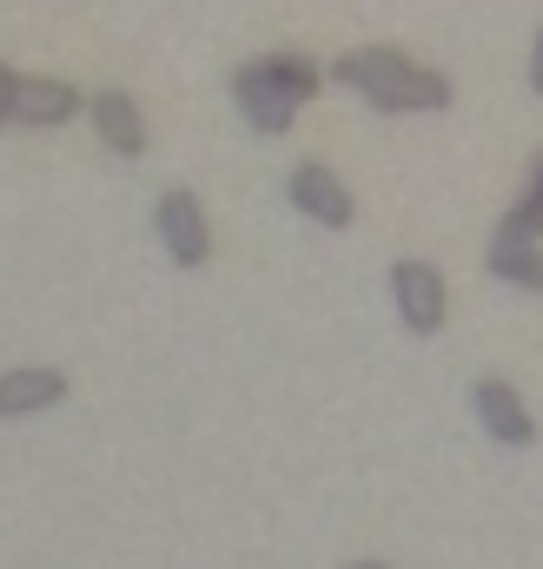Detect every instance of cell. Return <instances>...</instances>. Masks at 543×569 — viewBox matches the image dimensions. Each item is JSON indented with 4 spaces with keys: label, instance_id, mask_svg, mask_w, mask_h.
Here are the masks:
<instances>
[{
    "label": "cell",
    "instance_id": "6da1fadb",
    "mask_svg": "<svg viewBox=\"0 0 543 569\" xmlns=\"http://www.w3.org/2000/svg\"><path fill=\"white\" fill-rule=\"evenodd\" d=\"M332 80L372 100L378 113H444L451 107V80L437 67H411L398 47H352L332 67Z\"/></svg>",
    "mask_w": 543,
    "mask_h": 569
},
{
    "label": "cell",
    "instance_id": "7a4b0ae2",
    "mask_svg": "<svg viewBox=\"0 0 543 569\" xmlns=\"http://www.w3.org/2000/svg\"><path fill=\"white\" fill-rule=\"evenodd\" d=\"M233 93H239V113L253 120V133H285L298 120V107L318 93V67L305 53H266L233 73Z\"/></svg>",
    "mask_w": 543,
    "mask_h": 569
},
{
    "label": "cell",
    "instance_id": "3957f363",
    "mask_svg": "<svg viewBox=\"0 0 543 569\" xmlns=\"http://www.w3.org/2000/svg\"><path fill=\"white\" fill-rule=\"evenodd\" d=\"M392 298H398L405 331H417V338H431V331L444 325V272H437V266L398 259V266H392Z\"/></svg>",
    "mask_w": 543,
    "mask_h": 569
},
{
    "label": "cell",
    "instance_id": "277c9868",
    "mask_svg": "<svg viewBox=\"0 0 543 569\" xmlns=\"http://www.w3.org/2000/svg\"><path fill=\"white\" fill-rule=\"evenodd\" d=\"M471 411H477V425L491 430L497 443H511V450H524V443H537V418L524 411V398L504 385V378H484L477 391H471Z\"/></svg>",
    "mask_w": 543,
    "mask_h": 569
},
{
    "label": "cell",
    "instance_id": "5b68a950",
    "mask_svg": "<svg viewBox=\"0 0 543 569\" xmlns=\"http://www.w3.org/2000/svg\"><path fill=\"white\" fill-rule=\"evenodd\" d=\"M285 192H292V206H298L305 219H318V226H332V232H338V226H352V212H358V206H352V192H345V179H338L332 166H298Z\"/></svg>",
    "mask_w": 543,
    "mask_h": 569
},
{
    "label": "cell",
    "instance_id": "8992f818",
    "mask_svg": "<svg viewBox=\"0 0 543 569\" xmlns=\"http://www.w3.org/2000/svg\"><path fill=\"white\" fill-rule=\"evenodd\" d=\"M159 239H166L172 266H206L213 232H206V212H199L192 192H166V199H159Z\"/></svg>",
    "mask_w": 543,
    "mask_h": 569
},
{
    "label": "cell",
    "instance_id": "52a82bcc",
    "mask_svg": "<svg viewBox=\"0 0 543 569\" xmlns=\"http://www.w3.org/2000/svg\"><path fill=\"white\" fill-rule=\"evenodd\" d=\"M67 398V378L53 365H20V371H0V418H33V411H53Z\"/></svg>",
    "mask_w": 543,
    "mask_h": 569
},
{
    "label": "cell",
    "instance_id": "ba28073f",
    "mask_svg": "<svg viewBox=\"0 0 543 569\" xmlns=\"http://www.w3.org/2000/svg\"><path fill=\"white\" fill-rule=\"evenodd\" d=\"M87 113H93V127H100V140L113 146L120 159H139V152H146V120H139L134 93H120V87H107V93H93V100H87Z\"/></svg>",
    "mask_w": 543,
    "mask_h": 569
},
{
    "label": "cell",
    "instance_id": "9c48e42d",
    "mask_svg": "<svg viewBox=\"0 0 543 569\" xmlns=\"http://www.w3.org/2000/svg\"><path fill=\"white\" fill-rule=\"evenodd\" d=\"M537 266H543V252H537V232L511 212L504 226H497V239H491V279H511V284H537Z\"/></svg>",
    "mask_w": 543,
    "mask_h": 569
},
{
    "label": "cell",
    "instance_id": "30bf717a",
    "mask_svg": "<svg viewBox=\"0 0 543 569\" xmlns=\"http://www.w3.org/2000/svg\"><path fill=\"white\" fill-rule=\"evenodd\" d=\"M73 113H80V87H67V80H20V93H13L20 127H60Z\"/></svg>",
    "mask_w": 543,
    "mask_h": 569
},
{
    "label": "cell",
    "instance_id": "8fae6325",
    "mask_svg": "<svg viewBox=\"0 0 543 569\" xmlns=\"http://www.w3.org/2000/svg\"><path fill=\"white\" fill-rule=\"evenodd\" d=\"M511 212H517V219H524L531 232H543V159H537V179H531V192H524V199H517Z\"/></svg>",
    "mask_w": 543,
    "mask_h": 569
},
{
    "label": "cell",
    "instance_id": "7c38bea8",
    "mask_svg": "<svg viewBox=\"0 0 543 569\" xmlns=\"http://www.w3.org/2000/svg\"><path fill=\"white\" fill-rule=\"evenodd\" d=\"M13 93H20V73H13V67L0 60V127L13 120Z\"/></svg>",
    "mask_w": 543,
    "mask_h": 569
},
{
    "label": "cell",
    "instance_id": "4fadbf2b",
    "mask_svg": "<svg viewBox=\"0 0 543 569\" xmlns=\"http://www.w3.org/2000/svg\"><path fill=\"white\" fill-rule=\"evenodd\" d=\"M531 87L543 93V33H537V47H531Z\"/></svg>",
    "mask_w": 543,
    "mask_h": 569
},
{
    "label": "cell",
    "instance_id": "5bb4252c",
    "mask_svg": "<svg viewBox=\"0 0 543 569\" xmlns=\"http://www.w3.org/2000/svg\"><path fill=\"white\" fill-rule=\"evenodd\" d=\"M345 569H392V563H372V557H365V563H345Z\"/></svg>",
    "mask_w": 543,
    "mask_h": 569
},
{
    "label": "cell",
    "instance_id": "9a60e30c",
    "mask_svg": "<svg viewBox=\"0 0 543 569\" xmlns=\"http://www.w3.org/2000/svg\"><path fill=\"white\" fill-rule=\"evenodd\" d=\"M531 291H543V266H537V284H531Z\"/></svg>",
    "mask_w": 543,
    "mask_h": 569
}]
</instances>
